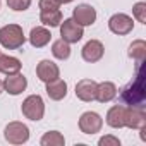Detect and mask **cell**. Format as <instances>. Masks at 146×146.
Returning a JSON list of instances; mask_svg holds the SVG:
<instances>
[{"label": "cell", "mask_w": 146, "mask_h": 146, "mask_svg": "<svg viewBox=\"0 0 146 146\" xmlns=\"http://www.w3.org/2000/svg\"><path fill=\"white\" fill-rule=\"evenodd\" d=\"M144 62L137 64V76L132 83H129L122 91H120V100L124 102V105L129 107H143L144 98H146V91H144V84H143V70L141 65Z\"/></svg>", "instance_id": "cell-1"}, {"label": "cell", "mask_w": 146, "mask_h": 146, "mask_svg": "<svg viewBox=\"0 0 146 146\" xmlns=\"http://www.w3.org/2000/svg\"><path fill=\"white\" fill-rule=\"evenodd\" d=\"M26 43L24 31L19 24H5L0 28V45L7 50H17Z\"/></svg>", "instance_id": "cell-2"}, {"label": "cell", "mask_w": 146, "mask_h": 146, "mask_svg": "<svg viewBox=\"0 0 146 146\" xmlns=\"http://www.w3.org/2000/svg\"><path fill=\"white\" fill-rule=\"evenodd\" d=\"M21 112L26 119L38 122L45 117V102L40 95H29L24 98L23 105H21Z\"/></svg>", "instance_id": "cell-3"}, {"label": "cell", "mask_w": 146, "mask_h": 146, "mask_svg": "<svg viewBox=\"0 0 146 146\" xmlns=\"http://www.w3.org/2000/svg\"><path fill=\"white\" fill-rule=\"evenodd\" d=\"M4 137L9 144H24L29 141V127L24 122L12 120L5 125Z\"/></svg>", "instance_id": "cell-4"}, {"label": "cell", "mask_w": 146, "mask_h": 146, "mask_svg": "<svg viewBox=\"0 0 146 146\" xmlns=\"http://www.w3.org/2000/svg\"><path fill=\"white\" fill-rule=\"evenodd\" d=\"M58 29H60V38H62L64 41L70 43V45L81 41L83 36H84V28L79 26L72 17H69V19H62Z\"/></svg>", "instance_id": "cell-5"}, {"label": "cell", "mask_w": 146, "mask_h": 146, "mask_svg": "<svg viewBox=\"0 0 146 146\" xmlns=\"http://www.w3.org/2000/svg\"><path fill=\"white\" fill-rule=\"evenodd\" d=\"M108 29L117 36H125L134 29V19L124 12H117L108 19Z\"/></svg>", "instance_id": "cell-6"}, {"label": "cell", "mask_w": 146, "mask_h": 146, "mask_svg": "<svg viewBox=\"0 0 146 146\" xmlns=\"http://www.w3.org/2000/svg\"><path fill=\"white\" fill-rule=\"evenodd\" d=\"M78 125H79V131H81L83 134L93 136V134H96V132L102 131V127H103V119H102L100 113L90 110V112L81 113V117H79V120H78Z\"/></svg>", "instance_id": "cell-7"}, {"label": "cell", "mask_w": 146, "mask_h": 146, "mask_svg": "<svg viewBox=\"0 0 146 146\" xmlns=\"http://www.w3.org/2000/svg\"><path fill=\"white\" fill-rule=\"evenodd\" d=\"M36 76H38V79H40L41 83L46 84V83L55 81V79L60 78V69H58V65H57L53 60L43 58V60H40L38 65H36Z\"/></svg>", "instance_id": "cell-8"}, {"label": "cell", "mask_w": 146, "mask_h": 146, "mask_svg": "<svg viewBox=\"0 0 146 146\" xmlns=\"http://www.w3.org/2000/svg\"><path fill=\"white\" fill-rule=\"evenodd\" d=\"M103 55H105V46H103V43L100 40H90V41H86L84 46H83V50H81V57L88 64L100 62L103 58Z\"/></svg>", "instance_id": "cell-9"}, {"label": "cell", "mask_w": 146, "mask_h": 146, "mask_svg": "<svg viewBox=\"0 0 146 146\" xmlns=\"http://www.w3.org/2000/svg\"><path fill=\"white\" fill-rule=\"evenodd\" d=\"M72 19H74L79 26H93L96 23V9L90 4H79L74 11H72Z\"/></svg>", "instance_id": "cell-10"}, {"label": "cell", "mask_w": 146, "mask_h": 146, "mask_svg": "<svg viewBox=\"0 0 146 146\" xmlns=\"http://www.w3.org/2000/svg\"><path fill=\"white\" fill-rule=\"evenodd\" d=\"M96 86H98V83L93 79H81V81H78L74 93H76L78 100L90 103V102L96 100Z\"/></svg>", "instance_id": "cell-11"}, {"label": "cell", "mask_w": 146, "mask_h": 146, "mask_svg": "<svg viewBox=\"0 0 146 146\" xmlns=\"http://www.w3.org/2000/svg\"><path fill=\"white\" fill-rule=\"evenodd\" d=\"M28 88V79L24 78V74L17 72V74H11L4 79V91L12 95V96H17L21 95L23 91H26Z\"/></svg>", "instance_id": "cell-12"}, {"label": "cell", "mask_w": 146, "mask_h": 146, "mask_svg": "<svg viewBox=\"0 0 146 146\" xmlns=\"http://www.w3.org/2000/svg\"><path fill=\"white\" fill-rule=\"evenodd\" d=\"M125 113H127V107L125 105H113V107H110L107 115H105L107 125H110L112 129L125 127Z\"/></svg>", "instance_id": "cell-13"}, {"label": "cell", "mask_w": 146, "mask_h": 146, "mask_svg": "<svg viewBox=\"0 0 146 146\" xmlns=\"http://www.w3.org/2000/svg\"><path fill=\"white\" fill-rule=\"evenodd\" d=\"M125 127L127 129H136V131L146 127V113H144L143 107H127Z\"/></svg>", "instance_id": "cell-14"}, {"label": "cell", "mask_w": 146, "mask_h": 146, "mask_svg": "<svg viewBox=\"0 0 146 146\" xmlns=\"http://www.w3.org/2000/svg\"><path fill=\"white\" fill-rule=\"evenodd\" d=\"M28 40H29L31 46H35V48H43V46H46V45L52 41V33H50V29H48L46 26H35V28L31 29Z\"/></svg>", "instance_id": "cell-15"}, {"label": "cell", "mask_w": 146, "mask_h": 146, "mask_svg": "<svg viewBox=\"0 0 146 146\" xmlns=\"http://www.w3.org/2000/svg\"><path fill=\"white\" fill-rule=\"evenodd\" d=\"M117 93H119V90H117L115 83H112V81H102L96 86V102H100V103H110V102H113L117 98Z\"/></svg>", "instance_id": "cell-16"}, {"label": "cell", "mask_w": 146, "mask_h": 146, "mask_svg": "<svg viewBox=\"0 0 146 146\" xmlns=\"http://www.w3.org/2000/svg\"><path fill=\"white\" fill-rule=\"evenodd\" d=\"M45 91H46V95H48L50 100L60 102V100H64V98L67 96V83H65L64 79L58 78V79H55V81L46 83Z\"/></svg>", "instance_id": "cell-17"}, {"label": "cell", "mask_w": 146, "mask_h": 146, "mask_svg": "<svg viewBox=\"0 0 146 146\" xmlns=\"http://www.w3.org/2000/svg\"><path fill=\"white\" fill-rule=\"evenodd\" d=\"M23 69V64L17 57H12V55H4L0 53V72L5 76H11V74H17Z\"/></svg>", "instance_id": "cell-18"}, {"label": "cell", "mask_w": 146, "mask_h": 146, "mask_svg": "<svg viewBox=\"0 0 146 146\" xmlns=\"http://www.w3.org/2000/svg\"><path fill=\"white\" fill-rule=\"evenodd\" d=\"M64 16L60 9H52V11H40V23L41 26L46 28H58L62 23Z\"/></svg>", "instance_id": "cell-19"}, {"label": "cell", "mask_w": 146, "mask_h": 146, "mask_svg": "<svg viewBox=\"0 0 146 146\" xmlns=\"http://www.w3.org/2000/svg\"><path fill=\"white\" fill-rule=\"evenodd\" d=\"M127 55H129L136 64L144 62V58H146V41H144V40H134V41L129 45Z\"/></svg>", "instance_id": "cell-20"}, {"label": "cell", "mask_w": 146, "mask_h": 146, "mask_svg": "<svg viewBox=\"0 0 146 146\" xmlns=\"http://www.w3.org/2000/svg\"><path fill=\"white\" fill-rule=\"evenodd\" d=\"M52 55L57 58V60H67L70 57V43L64 41L62 38L55 40L52 43Z\"/></svg>", "instance_id": "cell-21"}, {"label": "cell", "mask_w": 146, "mask_h": 146, "mask_svg": "<svg viewBox=\"0 0 146 146\" xmlns=\"http://www.w3.org/2000/svg\"><path fill=\"white\" fill-rule=\"evenodd\" d=\"M40 144L41 146H64L65 144V137L58 131H48V132H45L41 136Z\"/></svg>", "instance_id": "cell-22"}, {"label": "cell", "mask_w": 146, "mask_h": 146, "mask_svg": "<svg viewBox=\"0 0 146 146\" xmlns=\"http://www.w3.org/2000/svg\"><path fill=\"white\" fill-rule=\"evenodd\" d=\"M132 19L141 24H146V2H136L132 7Z\"/></svg>", "instance_id": "cell-23"}, {"label": "cell", "mask_w": 146, "mask_h": 146, "mask_svg": "<svg viewBox=\"0 0 146 146\" xmlns=\"http://www.w3.org/2000/svg\"><path fill=\"white\" fill-rule=\"evenodd\" d=\"M5 2H7L9 9H12L16 12H24L31 7L33 0H5Z\"/></svg>", "instance_id": "cell-24"}, {"label": "cell", "mask_w": 146, "mask_h": 146, "mask_svg": "<svg viewBox=\"0 0 146 146\" xmlns=\"http://www.w3.org/2000/svg\"><path fill=\"white\" fill-rule=\"evenodd\" d=\"M98 144L100 146H120V139L112 136V134H107V136H102L98 139Z\"/></svg>", "instance_id": "cell-25"}, {"label": "cell", "mask_w": 146, "mask_h": 146, "mask_svg": "<svg viewBox=\"0 0 146 146\" xmlns=\"http://www.w3.org/2000/svg\"><path fill=\"white\" fill-rule=\"evenodd\" d=\"M40 11H52V9H60L58 0H40L38 2Z\"/></svg>", "instance_id": "cell-26"}, {"label": "cell", "mask_w": 146, "mask_h": 146, "mask_svg": "<svg viewBox=\"0 0 146 146\" xmlns=\"http://www.w3.org/2000/svg\"><path fill=\"white\" fill-rule=\"evenodd\" d=\"M60 2V5H64V4H70V2H74V0H58Z\"/></svg>", "instance_id": "cell-27"}, {"label": "cell", "mask_w": 146, "mask_h": 146, "mask_svg": "<svg viewBox=\"0 0 146 146\" xmlns=\"http://www.w3.org/2000/svg\"><path fill=\"white\" fill-rule=\"evenodd\" d=\"M4 93V81H0V95Z\"/></svg>", "instance_id": "cell-28"}, {"label": "cell", "mask_w": 146, "mask_h": 146, "mask_svg": "<svg viewBox=\"0 0 146 146\" xmlns=\"http://www.w3.org/2000/svg\"><path fill=\"white\" fill-rule=\"evenodd\" d=\"M0 5H2V2H0Z\"/></svg>", "instance_id": "cell-29"}, {"label": "cell", "mask_w": 146, "mask_h": 146, "mask_svg": "<svg viewBox=\"0 0 146 146\" xmlns=\"http://www.w3.org/2000/svg\"><path fill=\"white\" fill-rule=\"evenodd\" d=\"M0 53H2V52H0Z\"/></svg>", "instance_id": "cell-30"}]
</instances>
